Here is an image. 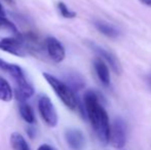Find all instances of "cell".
Instances as JSON below:
<instances>
[{
	"instance_id": "6da1fadb",
	"label": "cell",
	"mask_w": 151,
	"mask_h": 150,
	"mask_svg": "<svg viewBox=\"0 0 151 150\" xmlns=\"http://www.w3.org/2000/svg\"><path fill=\"white\" fill-rule=\"evenodd\" d=\"M84 108L96 135L102 143H109L110 126L109 117L103 105L100 103L99 96L93 90H86L83 96Z\"/></svg>"
},
{
	"instance_id": "7a4b0ae2",
	"label": "cell",
	"mask_w": 151,
	"mask_h": 150,
	"mask_svg": "<svg viewBox=\"0 0 151 150\" xmlns=\"http://www.w3.org/2000/svg\"><path fill=\"white\" fill-rule=\"evenodd\" d=\"M43 77L46 80L48 84L52 86L54 92L57 94V96L60 98V100L70 110H75L78 107V101L76 98L75 94H74L73 90L70 88L68 84L65 82L61 81L54 75L48 74V73H43Z\"/></svg>"
},
{
	"instance_id": "3957f363",
	"label": "cell",
	"mask_w": 151,
	"mask_h": 150,
	"mask_svg": "<svg viewBox=\"0 0 151 150\" xmlns=\"http://www.w3.org/2000/svg\"><path fill=\"white\" fill-rule=\"evenodd\" d=\"M38 111L43 121L50 128H55L58 124V113L52 104V100L45 95H41L38 98Z\"/></svg>"
},
{
	"instance_id": "277c9868",
	"label": "cell",
	"mask_w": 151,
	"mask_h": 150,
	"mask_svg": "<svg viewBox=\"0 0 151 150\" xmlns=\"http://www.w3.org/2000/svg\"><path fill=\"white\" fill-rule=\"evenodd\" d=\"M127 142V131L124 121L120 117H117L112 122L110 128L109 143L115 149H121Z\"/></svg>"
},
{
	"instance_id": "5b68a950",
	"label": "cell",
	"mask_w": 151,
	"mask_h": 150,
	"mask_svg": "<svg viewBox=\"0 0 151 150\" xmlns=\"http://www.w3.org/2000/svg\"><path fill=\"white\" fill-rule=\"evenodd\" d=\"M0 50L17 57L26 56V47L23 41L14 37L0 38Z\"/></svg>"
},
{
	"instance_id": "8992f818",
	"label": "cell",
	"mask_w": 151,
	"mask_h": 150,
	"mask_svg": "<svg viewBox=\"0 0 151 150\" xmlns=\"http://www.w3.org/2000/svg\"><path fill=\"white\" fill-rule=\"evenodd\" d=\"M45 48L47 55L55 63H61L65 59V48L63 44L55 37H47L45 40Z\"/></svg>"
},
{
	"instance_id": "52a82bcc",
	"label": "cell",
	"mask_w": 151,
	"mask_h": 150,
	"mask_svg": "<svg viewBox=\"0 0 151 150\" xmlns=\"http://www.w3.org/2000/svg\"><path fill=\"white\" fill-rule=\"evenodd\" d=\"M65 139L72 150H82L84 148L86 139L83 134L77 128H69L66 131Z\"/></svg>"
},
{
	"instance_id": "ba28073f",
	"label": "cell",
	"mask_w": 151,
	"mask_h": 150,
	"mask_svg": "<svg viewBox=\"0 0 151 150\" xmlns=\"http://www.w3.org/2000/svg\"><path fill=\"white\" fill-rule=\"evenodd\" d=\"M90 44H91V48H93V50H95L102 59H104V60L109 64V66L111 67V69L114 71V72L117 73V74H120L121 65H120L119 61H118V59L115 57V55L112 54L111 52H108V50H106L105 48L101 47V46L97 45V44H95V43H90Z\"/></svg>"
},
{
	"instance_id": "9c48e42d",
	"label": "cell",
	"mask_w": 151,
	"mask_h": 150,
	"mask_svg": "<svg viewBox=\"0 0 151 150\" xmlns=\"http://www.w3.org/2000/svg\"><path fill=\"white\" fill-rule=\"evenodd\" d=\"M16 97L20 102H26L29 98H31L35 93V90L32 84L26 79L16 82Z\"/></svg>"
},
{
	"instance_id": "30bf717a",
	"label": "cell",
	"mask_w": 151,
	"mask_h": 150,
	"mask_svg": "<svg viewBox=\"0 0 151 150\" xmlns=\"http://www.w3.org/2000/svg\"><path fill=\"white\" fill-rule=\"evenodd\" d=\"M0 69H2L3 71L7 72L8 74L16 80V82L26 79V76H25V73H24V71H23V69L21 68L19 65L14 64V63L6 62V61L0 59Z\"/></svg>"
},
{
	"instance_id": "8fae6325",
	"label": "cell",
	"mask_w": 151,
	"mask_h": 150,
	"mask_svg": "<svg viewBox=\"0 0 151 150\" xmlns=\"http://www.w3.org/2000/svg\"><path fill=\"white\" fill-rule=\"evenodd\" d=\"M93 68L97 73V76L104 85H109L110 84V73L108 70V67L101 59H97L93 62Z\"/></svg>"
},
{
	"instance_id": "7c38bea8",
	"label": "cell",
	"mask_w": 151,
	"mask_h": 150,
	"mask_svg": "<svg viewBox=\"0 0 151 150\" xmlns=\"http://www.w3.org/2000/svg\"><path fill=\"white\" fill-rule=\"evenodd\" d=\"M95 26L102 34H104L105 36L107 37H110V38H116L119 35V31L115 28L114 26L112 25L108 24V23H105V22H96L95 23Z\"/></svg>"
},
{
	"instance_id": "4fadbf2b",
	"label": "cell",
	"mask_w": 151,
	"mask_h": 150,
	"mask_svg": "<svg viewBox=\"0 0 151 150\" xmlns=\"http://www.w3.org/2000/svg\"><path fill=\"white\" fill-rule=\"evenodd\" d=\"M9 142L12 150H30L28 143L20 133H12Z\"/></svg>"
},
{
	"instance_id": "5bb4252c",
	"label": "cell",
	"mask_w": 151,
	"mask_h": 150,
	"mask_svg": "<svg viewBox=\"0 0 151 150\" xmlns=\"http://www.w3.org/2000/svg\"><path fill=\"white\" fill-rule=\"evenodd\" d=\"M14 98L12 86L3 77L0 76V100L3 102H10Z\"/></svg>"
},
{
	"instance_id": "9a60e30c",
	"label": "cell",
	"mask_w": 151,
	"mask_h": 150,
	"mask_svg": "<svg viewBox=\"0 0 151 150\" xmlns=\"http://www.w3.org/2000/svg\"><path fill=\"white\" fill-rule=\"evenodd\" d=\"M19 111H20L22 118L26 122H28L30 124H33L35 122V115H34L33 109L26 102H21L20 106H19Z\"/></svg>"
},
{
	"instance_id": "2e32d148",
	"label": "cell",
	"mask_w": 151,
	"mask_h": 150,
	"mask_svg": "<svg viewBox=\"0 0 151 150\" xmlns=\"http://www.w3.org/2000/svg\"><path fill=\"white\" fill-rule=\"evenodd\" d=\"M67 82L68 85L73 90H81L84 86V79L81 77V75L77 74V73H70L67 77Z\"/></svg>"
},
{
	"instance_id": "e0dca14e",
	"label": "cell",
	"mask_w": 151,
	"mask_h": 150,
	"mask_svg": "<svg viewBox=\"0 0 151 150\" xmlns=\"http://www.w3.org/2000/svg\"><path fill=\"white\" fill-rule=\"evenodd\" d=\"M58 8H59V11H60L61 16L64 17L66 19H73L76 17V12L72 11V10L69 9L67 5H66L64 2H59L58 3Z\"/></svg>"
},
{
	"instance_id": "ac0fdd59",
	"label": "cell",
	"mask_w": 151,
	"mask_h": 150,
	"mask_svg": "<svg viewBox=\"0 0 151 150\" xmlns=\"http://www.w3.org/2000/svg\"><path fill=\"white\" fill-rule=\"evenodd\" d=\"M37 150H55L54 148H52L50 145H47V144H42L40 145L39 147H38Z\"/></svg>"
},
{
	"instance_id": "d6986e66",
	"label": "cell",
	"mask_w": 151,
	"mask_h": 150,
	"mask_svg": "<svg viewBox=\"0 0 151 150\" xmlns=\"http://www.w3.org/2000/svg\"><path fill=\"white\" fill-rule=\"evenodd\" d=\"M140 2H141L142 4H144V5H147L151 7V0H139Z\"/></svg>"
},
{
	"instance_id": "ffe728a7",
	"label": "cell",
	"mask_w": 151,
	"mask_h": 150,
	"mask_svg": "<svg viewBox=\"0 0 151 150\" xmlns=\"http://www.w3.org/2000/svg\"><path fill=\"white\" fill-rule=\"evenodd\" d=\"M0 16H4V17H5V12H4L3 7H2L1 3H0Z\"/></svg>"
},
{
	"instance_id": "44dd1931",
	"label": "cell",
	"mask_w": 151,
	"mask_h": 150,
	"mask_svg": "<svg viewBox=\"0 0 151 150\" xmlns=\"http://www.w3.org/2000/svg\"><path fill=\"white\" fill-rule=\"evenodd\" d=\"M33 128H28V134L30 137H33Z\"/></svg>"
},
{
	"instance_id": "7402d4cb",
	"label": "cell",
	"mask_w": 151,
	"mask_h": 150,
	"mask_svg": "<svg viewBox=\"0 0 151 150\" xmlns=\"http://www.w3.org/2000/svg\"><path fill=\"white\" fill-rule=\"evenodd\" d=\"M147 83L149 84V86H150V88H151V74L147 77Z\"/></svg>"
},
{
	"instance_id": "603a6c76",
	"label": "cell",
	"mask_w": 151,
	"mask_h": 150,
	"mask_svg": "<svg viewBox=\"0 0 151 150\" xmlns=\"http://www.w3.org/2000/svg\"><path fill=\"white\" fill-rule=\"evenodd\" d=\"M7 2H9V3H12V0H6Z\"/></svg>"
}]
</instances>
